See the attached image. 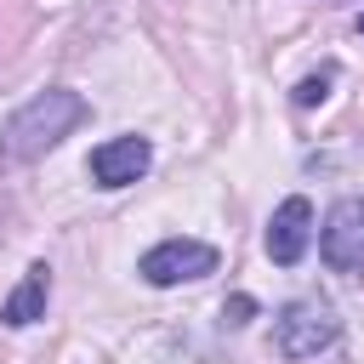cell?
Returning a JSON list of instances; mask_svg holds the SVG:
<instances>
[{"label": "cell", "mask_w": 364, "mask_h": 364, "mask_svg": "<svg viewBox=\"0 0 364 364\" xmlns=\"http://www.w3.org/2000/svg\"><path fill=\"white\" fill-rule=\"evenodd\" d=\"M273 341H279V353H284L290 364H313V358L336 353V341H341V313H336V301H324V296H296V301H284L279 318H273Z\"/></svg>", "instance_id": "2"}, {"label": "cell", "mask_w": 364, "mask_h": 364, "mask_svg": "<svg viewBox=\"0 0 364 364\" xmlns=\"http://www.w3.org/2000/svg\"><path fill=\"white\" fill-rule=\"evenodd\" d=\"M250 313H256L250 296H228V301H222V318H228V324H250Z\"/></svg>", "instance_id": "9"}, {"label": "cell", "mask_w": 364, "mask_h": 364, "mask_svg": "<svg viewBox=\"0 0 364 364\" xmlns=\"http://www.w3.org/2000/svg\"><path fill=\"white\" fill-rule=\"evenodd\" d=\"M148 165H154V148H148V136L125 131V136H108V142H97L85 171H91V182H97V188H131L136 176H148Z\"/></svg>", "instance_id": "5"}, {"label": "cell", "mask_w": 364, "mask_h": 364, "mask_svg": "<svg viewBox=\"0 0 364 364\" xmlns=\"http://www.w3.org/2000/svg\"><path fill=\"white\" fill-rule=\"evenodd\" d=\"M80 119H85V97L68 91V85H46V91H34V97L0 125V159L28 165V159L51 154Z\"/></svg>", "instance_id": "1"}, {"label": "cell", "mask_w": 364, "mask_h": 364, "mask_svg": "<svg viewBox=\"0 0 364 364\" xmlns=\"http://www.w3.org/2000/svg\"><path fill=\"white\" fill-rule=\"evenodd\" d=\"M318 250L336 273H358L364 267V199H336L324 228H318Z\"/></svg>", "instance_id": "4"}, {"label": "cell", "mask_w": 364, "mask_h": 364, "mask_svg": "<svg viewBox=\"0 0 364 364\" xmlns=\"http://www.w3.org/2000/svg\"><path fill=\"white\" fill-rule=\"evenodd\" d=\"M216 245H205V239H159L142 262H136V273L154 284V290H171V284H193V279H205V273H216Z\"/></svg>", "instance_id": "3"}, {"label": "cell", "mask_w": 364, "mask_h": 364, "mask_svg": "<svg viewBox=\"0 0 364 364\" xmlns=\"http://www.w3.org/2000/svg\"><path fill=\"white\" fill-rule=\"evenodd\" d=\"M358 28H364V17H358Z\"/></svg>", "instance_id": "10"}, {"label": "cell", "mask_w": 364, "mask_h": 364, "mask_svg": "<svg viewBox=\"0 0 364 364\" xmlns=\"http://www.w3.org/2000/svg\"><path fill=\"white\" fill-rule=\"evenodd\" d=\"M307 245H313V205H307L301 193H290V199L267 216V256H273L279 267H296V262L307 256Z\"/></svg>", "instance_id": "6"}, {"label": "cell", "mask_w": 364, "mask_h": 364, "mask_svg": "<svg viewBox=\"0 0 364 364\" xmlns=\"http://www.w3.org/2000/svg\"><path fill=\"white\" fill-rule=\"evenodd\" d=\"M330 97V74H307L301 85H296V108H313V102H324Z\"/></svg>", "instance_id": "8"}, {"label": "cell", "mask_w": 364, "mask_h": 364, "mask_svg": "<svg viewBox=\"0 0 364 364\" xmlns=\"http://www.w3.org/2000/svg\"><path fill=\"white\" fill-rule=\"evenodd\" d=\"M46 301H51V267H46V262H34V267L23 273V284H17V290L0 301V324L23 330V324L46 318Z\"/></svg>", "instance_id": "7"}]
</instances>
